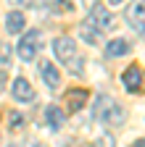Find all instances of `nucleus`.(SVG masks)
<instances>
[{
    "instance_id": "nucleus-1",
    "label": "nucleus",
    "mask_w": 145,
    "mask_h": 147,
    "mask_svg": "<svg viewBox=\"0 0 145 147\" xmlns=\"http://www.w3.org/2000/svg\"><path fill=\"white\" fill-rule=\"evenodd\" d=\"M93 118L95 121H103L106 126H121L127 121V113H124V108L114 100V97H108V95H100L95 100V108H93Z\"/></svg>"
},
{
    "instance_id": "nucleus-2",
    "label": "nucleus",
    "mask_w": 145,
    "mask_h": 147,
    "mask_svg": "<svg viewBox=\"0 0 145 147\" xmlns=\"http://www.w3.org/2000/svg\"><path fill=\"white\" fill-rule=\"evenodd\" d=\"M90 26H95L98 32H108L114 26V16L108 13V8L103 3H93V8H90Z\"/></svg>"
},
{
    "instance_id": "nucleus-3",
    "label": "nucleus",
    "mask_w": 145,
    "mask_h": 147,
    "mask_svg": "<svg viewBox=\"0 0 145 147\" xmlns=\"http://www.w3.org/2000/svg\"><path fill=\"white\" fill-rule=\"evenodd\" d=\"M37 47H40V32H29L24 40L19 42V58L24 63L34 61V55H37Z\"/></svg>"
},
{
    "instance_id": "nucleus-4",
    "label": "nucleus",
    "mask_w": 145,
    "mask_h": 147,
    "mask_svg": "<svg viewBox=\"0 0 145 147\" xmlns=\"http://www.w3.org/2000/svg\"><path fill=\"white\" fill-rule=\"evenodd\" d=\"M53 53H56V58L61 63H71V58L77 53V45L71 37H58V40H53Z\"/></svg>"
},
{
    "instance_id": "nucleus-5",
    "label": "nucleus",
    "mask_w": 145,
    "mask_h": 147,
    "mask_svg": "<svg viewBox=\"0 0 145 147\" xmlns=\"http://www.w3.org/2000/svg\"><path fill=\"white\" fill-rule=\"evenodd\" d=\"M121 82H124L127 92H140V87H142V71H140V66H129L124 71Z\"/></svg>"
},
{
    "instance_id": "nucleus-6",
    "label": "nucleus",
    "mask_w": 145,
    "mask_h": 147,
    "mask_svg": "<svg viewBox=\"0 0 145 147\" xmlns=\"http://www.w3.org/2000/svg\"><path fill=\"white\" fill-rule=\"evenodd\" d=\"M40 74H42V79H45V87H48V89H53V92H56V89L61 87V76H58V68L53 66L50 61L40 63Z\"/></svg>"
},
{
    "instance_id": "nucleus-7",
    "label": "nucleus",
    "mask_w": 145,
    "mask_h": 147,
    "mask_svg": "<svg viewBox=\"0 0 145 147\" xmlns=\"http://www.w3.org/2000/svg\"><path fill=\"white\" fill-rule=\"evenodd\" d=\"M13 97L19 100V102H29L32 97H34V89H32V84L24 79V76H19L13 82Z\"/></svg>"
},
{
    "instance_id": "nucleus-8",
    "label": "nucleus",
    "mask_w": 145,
    "mask_h": 147,
    "mask_svg": "<svg viewBox=\"0 0 145 147\" xmlns=\"http://www.w3.org/2000/svg\"><path fill=\"white\" fill-rule=\"evenodd\" d=\"M127 21H129L132 29H137V34H142V0H135L127 8Z\"/></svg>"
},
{
    "instance_id": "nucleus-9",
    "label": "nucleus",
    "mask_w": 145,
    "mask_h": 147,
    "mask_svg": "<svg viewBox=\"0 0 145 147\" xmlns=\"http://www.w3.org/2000/svg\"><path fill=\"white\" fill-rule=\"evenodd\" d=\"M45 118H48V126L53 129V131H58V129L66 123V113L58 108V105H48V110H45Z\"/></svg>"
},
{
    "instance_id": "nucleus-10",
    "label": "nucleus",
    "mask_w": 145,
    "mask_h": 147,
    "mask_svg": "<svg viewBox=\"0 0 145 147\" xmlns=\"http://www.w3.org/2000/svg\"><path fill=\"white\" fill-rule=\"evenodd\" d=\"M129 50H132V42H129V40H121V37H119V40H111V42L106 45V55H108V58H119V55H127Z\"/></svg>"
},
{
    "instance_id": "nucleus-11",
    "label": "nucleus",
    "mask_w": 145,
    "mask_h": 147,
    "mask_svg": "<svg viewBox=\"0 0 145 147\" xmlns=\"http://www.w3.org/2000/svg\"><path fill=\"white\" fill-rule=\"evenodd\" d=\"M24 24H27V18H24L21 11H13V13H8V18H5V29H8V34H19V32H24Z\"/></svg>"
},
{
    "instance_id": "nucleus-12",
    "label": "nucleus",
    "mask_w": 145,
    "mask_h": 147,
    "mask_svg": "<svg viewBox=\"0 0 145 147\" xmlns=\"http://www.w3.org/2000/svg\"><path fill=\"white\" fill-rule=\"evenodd\" d=\"M87 89H71L69 95H66V105H69V110H79V108H84V102H87Z\"/></svg>"
},
{
    "instance_id": "nucleus-13",
    "label": "nucleus",
    "mask_w": 145,
    "mask_h": 147,
    "mask_svg": "<svg viewBox=\"0 0 145 147\" xmlns=\"http://www.w3.org/2000/svg\"><path fill=\"white\" fill-rule=\"evenodd\" d=\"M79 37H82L84 42H90V45H100V32L95 26H90V24H82L79 26Z\"/></svg>"
},
{
    "instance_id": "nucleus-14",
    "label": "nucleus",
    "mask_w": 145,
    "mask_h": 147,
    "mask_svg": "<svg viewBox=\"0 0 145 147\" xmlns=\"http://www.w3.org/2000/svg\"><path fill=\"white\" fill-rule=\"evenodd\" d=\"M11 58H13V50L8 42H0V66H11Z\"/></svg>"
},
{
    "instance_id": "nucleus-15",
    "label": "nucleus",
    "mask_w": 145,
    "mask_h": 147,
    "mask_svg": "<svg viewBox=\"0 0 145 147\" xmlns=\"http://www.w3.org/2000/svg\"><path fill=\"white\" fill-rule=\"evenodd\" d=\"M48 5H50L53 11H71V8H74L69 0H48Z\"/></svg>"
},
{
    "instance_id": "nucleus-16",
    "label": "nucleus",
    "mask_w": 145,
    "mask_h": 147,
    "mask_svg": "<svg viewBox=\"0 0 145 147\" xmlns=\"http://www.w3.org/2000/svg\"><path fill=\"white\" fill-rule=\"evenodd\" d=\"M8 126L11 129H21L24 126V116L21 113H8Z\"/></svg>"
},
{
    "instance_id": "nucleus-17",
    "label": "nucleus",
    "mask_w": 145,
    "mask_h": 147,
    "mask_svg": "<svg viewBox=\"0 0 145 147\" xmlns=\"http://www.w3.org/2000/svg\"><path fill=\"white\" fill-rule=\"evenodd\" d=\"M95 147H114V137H111V134H103V137L95 142Z\"/></svg>"
},
{
    "instance_id": "nucleus-18",
    "label": "nucleus",
    "mask_w": 145,
    "mask_h": 147,
    "mask_svg": "<svg viewBox=\"0 0 145 147\" xmlns=\"http://www.w3.org/2000/svg\"><path fill=\"white\" fill-rule=\"evenodd\" d=\"M8 3H19V5H29V0H8Z\"/></svg>"
},
{
    "instance_id": "nucleus-19",
    "label": "nucleus",
    "mask_w": 145,
    "mask_h": 147,
    "mask_svg": "<svg viewBox=\"0 0 145 147\" xmlns=\"http://www.w3.org/2000/svg\"><path fill=\"white\" fill-rule=\"evenodd\" d=\"M132 147H145V142H142V139H137V142H132Z\"/></svg>"
},
{
    "instance_id": "nucleus-20",
    "label": "nucleus",
    "mask_w": 145,
    "mask_h": 147,
    "mask_svg": "<svg viewBox=\"0 0 145 147\" xmlns=\"http://www.w3.org/2000/svg\"><path fill=\"white\" fill-rule=\"evenodd\" d=\"M124 0H108V5H121Z\"/></svg>"
},
{
    "instance_id": "nucleus-21",
    "label": "nucleus",
    "mask_w": 145,
    "mask_h": 147,
    "mask_svg": "<svg viewBox=\"0 0 145 147\" xmlns=\"http://www.w3.org/2000/svg\"><path fill=\"white\" fill-rule=\"evenodd\" d=\"M3 82H5V74H0V89H3Z\"/></svg>"
},
{
    "instance_id": "nucleus-22",
    "label": "nucleus",
    "mask_w": 145,
    "mask_h": 147,
    "mask_svg": "<svg viewBox=\"0 0 145 147\" xmlns=\"http://www.w3.org/2000/svg\"><path fill=\"white\" fill-rule=\"evenodd\" d=\"M8 147H19V144H8Z\"/></svg>"
},
{
    "instance_id": "nucleus-23",
    "label": "nucleus",
    "mask_w": 145,
    "mask_h": 147,
    "mask_svg": "<svg viewBox=\"0 0 145 147\" xmlns=\"http://www.w3.org/2000/svg\"><path fill=\"white\" fill-rule=\"evenodd\" d=\"M34 147H42V144H34Z\"/></svg>"
}]
</instances>
